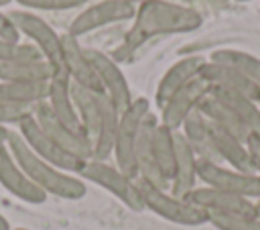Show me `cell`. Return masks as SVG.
<instances>
[{
  "label": "cell",
  "instance_id": "cell-13",
  "mask_svg": "<svg viewBox=\"0 0 260 230\" xmlns=\"http://www.w3.org/2000/svg\"><path fill=\"white\" fill-rule=\"evenodd\" d=\"M209 94V83L205 79H201L199 75L195 79H191L189 83H185L179 92H175L169 102L160 108V124L171 128V130H181L185 118L197 110L199 102Z\"/></svg>",
  "mask_w": 260,
  "mask_h": 230
},
{
  "label": "cell",
  "instance_id": "cell-41",
  "mask_svg": "<svg viewBox=\"0 0 260 230\" xmlns=\"http://www.w3.org/2000/svg\"><path fill=\"white\" fill-rule=\"evenodd\" d=\"M236 2H250V0H236Z\"/></svg>",
  "mask_w": 260,
  "mask_h": 230
},
{
  "label": "cell",
  "instance_id": "cell-26",
  "mask_svg": "<svg viewBox=\"0 0 260 230\" xmlns=\"http://www.w3.org/2000/svg\"><path fill=\"white\" fill-rule=\"evenodd\" d=\"M55 75L53 67L45 59L32 61H0V81H51Z\"/></svg>",
  "mask_w": 260,
  "mask_h": 230
},
{
  "label": "cell",
  "instance_id": "cell-32",
  "mask_svg": "<svg viewBox=\"0 0 260 230\" xmlns=\"http://www.w3.org/2000/svg\"><path fill=\"white\" fill-rule=\"evenodd\" d=\"M14 2L32 10H71L85 6L89 0H14Z\"/></svg>",
  "mask_w": 260,
  "mask_h": 230
},
{
  "label": "cell",
  "instance_id": "cell-12",
  "mask_svg": "<svg viewBox=\"0 0 260 230\" xmlns=\"http://www.w3.org/2000/svg\"><path fill=\"white\" fill-rule=\"evenodd\" d=\"M187 202H191L193 206H197L199 210H203L207 216L215 214V216H248L254 218L256 214V202L230 193V191H221V189H213L207 185L195 187L187 197Z\"/></svg>",
  "mask_w": 260,
  "mask_h": 230
},
{
  "label": "cell",
  "instance_id": "cell-22",
  "mask_svg": "<svg viewBox=\"0 0 260 230\" xmlns=\"http://www.w3.org/2000/svg\"><path fill=\"white\" fill-rule=\"evenodd\" d=\"M179 132L185 136V140L189 142V147L193 149V153H195V157H197L199 161L221 163L219 157H217V151H215V147H213L209 122H207V118H205L199 110L191 112V114L185 118V122H183V126H181ZM221 165H223V163H221Z\"/></svg>",
  "mask_w": 260,
  "mask_h": 230
},
{
  "label": "cell",
  "instance_id": "cell-5",
  "mask_svg": "<svg viewBox=\"0 0 260 230\" xmlns=\"http://www.w3.org/2000/svg\"><path fill=\"white\" fill-rule=\"evenodd\" d=\"M138 189L142 195L144 210H150L156 216L181 226L207 224V214L197 206H193L191 202H187L185 197H177L169 189H160L144 179H138Z\"/></svg>",
  "mask_w": 260,
  "mask_h": 230
},
{
  "label": "cell",
  "instance_id": "cell-16",
  "mask_svg": "<svg viewBox=\"0 0 260 230\" xmlns=\"http://www.w3.org/2000/svg\"><path fill=\"white\" fill-rule=\"evenodd\" d=\"M61 43H63L65 71H67L69 79L73 83L89 90V92L104 94L102 92V85H100V79L95 75V69H93V65H91L85 49L79 45V41L67 33V35H61Z\"/></svg>",
  "mask_w": 260,
  "mask_h": 230
},
{
  "label": "cell",
  "instance_id": "cell-33",
  "mask_svg": "<svg viewBox=\"0 0 260 230\" xmlns=\"http://www.w3.org/2000/svg\"><path fill=\"white\" fill-rule=\"evenodd\" d=\"M32 108H22V106H14V104H8V102H2L0 100V124L6 126V124H18Z\"/></svg>",
  "mask_w": 260,
  "mask_h": 230
},
{
  "label": "cell",
  "instance_id": "cell-14",
  "mask_svg": "<svg viewBox=\"0 0 260 230\" xmlns=\"http://www.w3.org/2000/svg\"><path fill=\"white\" fill-rule=\"evenodd\" d=\"M0 185L6 191H10L14 197H18L20 202H26V204H35V206L45 204L49 197L20 169V165L10 155L6 142H0Z\"/></svg>",
  "mask_w": 260,
  "mask_h": 230
},
{
  "label": "cell",
  "instance_id": "cell-10",
  "mask_svg": "<svg viewBox=\"0 0 260 230\" xmlns=\"http://www.w3.org/2000/svg\"><path fill=\"white\" fill-rule=\"evenodd\" d=\"M136 14V4L132 0H102L95 2L87 8H83L69 24V35L71 37H83L95 28L108 26L112 22H124L134 18Z\"/></svg>",
  "mask_w": 260,
  "mask_h": 230
},
{
  "label": "cell",
  "instance_id": "cell-7",
  "mask_svg": "<svg viewBox=\"0 0 260 230\" xmlns=\"http://www.w3.org/2000/svg\"><path fill=\"white\" fill-rule=\"evenodd\" d=\"M77 177L87 179V181L104 187L106 191L116 195L132 212H144V204H142V195H140V189H138V181L128 177L116 165H110L108 161L89 159V161H85V165H83V169L79 171Z\"/></svg>",
  "mask_w": 260,
  "mask_h": 230
},
{
  "label": "cell",
  "instance_id": "cell-23",
  "mask_svg": "<svg viewBox=\"0 0 260 230\" xmlns=\"http://www.w3.org/2000/svg\"><path fill=\"white\" fill-rule=\"evenodd\" d=\"M209 96L215 98L221 106H225L244 126L250 134H258L260 136V108L256 102H252L250 98L236 94V92H228L221 88H213L209 85Z\"/></svg>",
  "mask_w": 260,
  "mask_h": 230
},
{
  "label": "cell",
  "instance_id": "cell-34",
  "mask_svg": "<svg viewBox=\"0 0 260 230\" xmlns=\"http://www.w3.org/2000/svg\"><path fill=\"white\" fill-rule=\"evenodd\" d=\"M246 149H248V157H250L252 171H254L256 175H260V136H258V134H248V138H246Z\"/></svg>",
  "mask_w": 260,
  "mask_h": 230
},
{
  "label": "cell",
  "instance_id": "cell-21",
  "mask_svg": "<svg viewBox=\"0 0 260 230\" xmlns=\"http://www.w3.org/2000/svg\"><path fill=\"white\" fill-rule=\"evenodd\" d=\"M203 63H205V59H203L201 55L183 57V59H179L177 63H173V65L165 71V75L160 77V81H158V85H156V92H154V102H156V106L162 108L175 92H179L185 83H189L191 79H195V77L199 75V69H201Z\"/></svg>",
  "mask_w": 260,
  "mask_h": 230
},
{
  "label": "cell",
  "instance_id": "cell-17",
  "mask_svg": "<svg viewBox=\"0 0 260 230\" xmlns=\"http://www.w3.org/2000/svg\"><path fill=\"white\" fill-rule=\"evenodd\" d=\"M158 120L154 114H148L140 126V132H138V140H136V151H134V157H136V171H138V179H144L160 189H169V183L167 179L160 175L156 163H154V151H152V134H154V128H156Z\"/></svg>",
  "mask_w": 260,
  "mask_h": 230
},
{
  "label": "cell",
  "instance_id": "cell-19",
  "mask_svg": "<svg viewBox=\"0 0 260 230\" xmlns=\"http://www.w3.org/2000/svg\"><path fill=\"white\" fill-rule=\"evenodd\" d=\"M197 157L185 136L175 132V173L169 185V191L177 197H187L197 185Z\"/></svg>",
  "mask_w": 260,
  "mask_h": 230
},
{
  "label": "cell",
  "instance_id": "cell-39",
  "mask_svg": "<svg viewBox=\"0 0 260 230\" xmlns=\"http://www.w3.org/2000/svg\"><path fill=\"white\" fill-rule=\"evenodd\" d=\"M10 2H14V0H0V6H8Z\"/></svg>",
  "mask_w": 260,
  "mask_h": 230
},
{
  "label": "cell",
  "instance_id": "cell-40",
  "mask_svg": "<svg viewBox=\"0 0 260 230\" xmlns=\"http://www.w3.org/2000/svg\"><path fill=\"white\" fill-rule=\"evenodd\" d=\"M10 230H28V228H10Z\"/></svg>",
  "mask_w": 260,
  "mask_h": 230
},
{
  "label": "cell",
  "instance_id": "cell-11",
  "mask_svg": "<svg viewBox=\"0 0 260 230\" xmlns=\"http://www.w3.org/2000/svg\"><path fill=\"white\" fill-rule=\"evenodd\" d=\"M93 69H95V75L100 79V85H102V92L108 96V100L116 106V110L122 114L130 104H132V92H130V83L126 79V75L122 73L120 65L110 57L106 55L104 51H98V49H85Z\"/></svg>",
  "mask_w": 260,
  "mask_h": 230
},
{
  "label": "cell",
  "instance_id": "cell-4",
  "mask_svg": "<svg viewBox=\"0 0 260 230\" xmlns=\"http://www.w3.org/2000/svg\"><path fill=\"white\" fill-rule=\"evenodd\" d=\"M148 114H150V104H148L146 98H134L132 104L120 114L112 155H114V161H116L114 165L132 179H138L134 151H136V140H138L140 126H142V122Z\"/></svg>",
  "mask_w": 260,
  "mask_h": 230
},
{
  "label": "cell",
  "instance_id": "cell-6",
  "mask_svg": "<svg viewBox=\"0 0 260 230\" xmlns=\"http://www.w3.org/2000/svg\"><path fill=\"white\" fill-rule=\"evenodd\" d=\"M8 16L12 18V22L20 35H26L28 39H32V45L39 49L43 59L53 67L55 75H67L61 35H57L49 22H45L41 16H37L30 10H12V12H8Z\"/></svg>",
  "mask_w": 260,
  "mask_h": 230
},
{
  "label": "cell",
  "instance_id": "cell-9",
  "mask_svg": "<svg viewBox=\"0 0 260 230\" xmlns=\"http://www.w3.org/2000/svg\"><path fill=\"white\" fill-rule=\"evenodd\" d=\"M197 179L203 181V185L213 189L230 191L254 202L260 199V175L256 173H244V171L225 167L221 163L197 159Z\"/></svg>",
  "mask_w": 260,
  "mask_h": 230
},
{
  "label": "cell",
  "instance_id": "cell-42",
  "mask_svg": "<svg viewBox=\"0 0 260 230\" xmlns=\"http://www.w3.org/2000/svg\"><path fill=\"white\" fill-rule=\"evenodd\" d=\"M258 108H260V102H258Z\"/></svg>",
  "mask_w": 260,
  "mask_h": 230
},
{
  "label": "cell",
  "instance_id": "cell-31",
  "mask_svg": "<svg viewBox=\"0 0 260 230\" xmlns=\"http://www.w3.org/2000/svg\"><path fill=\"white\" fill-rule=\"evenodd\" d=\"M207 224L217 230H260V218L248 216H207Z\"/></svg>",
  "mask_w": 260,
  "mask_h": 230
},
{
  "label": "cell",
  "instance_id": "cell-2",
  "mask_svg": "<svg viewBox=\"0 0 260 230\" xmlns=\"http://www.w3.org/2000/svg\"><path fill=\"white\" fill-rule=\"evenodd\" d=\"M71 100L87 140L91 142V159L108 161L114 151V138L120 122V112L106 94L89 92L71 81Z\"/></svg>",
  "mask_w": 260,
  "mask_h": 230
},
{
  "label": "cell",
  "instance_id": "cell-20",
  "mask_svg": "<svg viewBox=\"0 0 260 230\" xmlns=\"http://www.w3.org/2000/svg\"><path fill=\"white\" fill-rule=\"evenodd\" d=\"M199 77L205 79L213 88H221V90H228V92L242 94V96L250 98L256 104L260 102V85L256 81L248 79L246 75L230 69V67H223V65L211 63V61H205L201 65V69H199Z\"/></svg>",
  "mask_w": 260,
  "mask_h": 230
},
{
  "label": "cell",
  "instance_id": "cell-25",
  "mask_svg": "<svg viewBox=\"0 0 260 230\" xmlns=\"http://www.w3.org/2000/svg\"><path fill=\"white\" fill-rule=\"evenodd\" d=\"M49 85L51 81H0V100L14 106L32 108L47 102Z\"/></svg>",
  "mask_w": 260,
  "mask_h": 230
},
{
  "label": "cell",
  "instance_id": "cell-30",
  "mask_svg": "<svg viewBox=\"0 0 260 230\" xmlns=\"http://www.w3.org/2000/svg\"><path fill=\"white\" fill-rule=\"evenodd\" d=\"M43 59L39 49L32 43H20V41H8L0 39V61L12 63V61H32Z\"/></svg>",
  "mask_w": 260,
  "mask_h": 230
},
{
  "label": "cell",
  "instance_id": "cell-15",
  "mask_svg": "<svg viewBox=\"0 0 260 230\" xmlns=\"http://www.w3.org/2000/svg\"><path fill=\"white\" fill-rule=\"evenodd\" d=\"M30 112H32L35 120L39 122V126H41L57 145H61L65 151H69L71 155H75V157H79V159H83V161H89V159L93 157V153H91V142H89L85 136H79V134H73L71 130H67V128L53 116V112H51V108H49L47 102H41V104L32 106Z\"/></svg>",
  "mask_w": 260,
  "mask_h": 230
},
{
  "label": "cell",
  "instance_id": "cell-1",
  "mask_svg": "<svg viewBox=\"0 0 260 230\" xmlns=\"http://www.w3.org/2000/svg\"><path fill=\"white\" fill-rule=\"evenodd\" d=\"M203 24L199 10L167 0H144L136 6L134 22L124 35L122 45L114 51V61H126L136 53L148 39L158 35L191 33Z\"/></svg>",
  "mask_w": 260,
  "mask_h": 230
},
{
  "label": "cell",
  "instance_id": "cell-24",
  "mask_svg": "<svg viewBox=\"0 0 260 230\" xmlns=\"http://www.w3.org/2000/svg\"><path fill=\"white\" fill-rule=\"evenodd\" d=\"M209 130H211V138H213V147L217 151V157L221 163H228L232 169L236 171H244V173H254L252 165H250V157H248V149L246 142H242L240 138H236L234 134L213 126L209 122Z\"/></svg>",
  "mask_w": 260,
  "mask_h": 230
},
{
  "label": "cell",
  "instance_id": "cell-38",
  "mask_svg": "<svg viewBox=\"0 0 260 230\" xmlns=\"http://www.w3.org/2000/svg\"><path fill=\"white\" fill-rule=\"evenodd\" d=\"M256 214H258V218H260V199H256Z\"/></svg>",
  "mask_w": 260,
  "mask_h": 230
},
{
  "label": "cell",
  "instance_id": "cell-18",
  "mask_svg": "<svg viewBox=\"0 0 260 230\" xmlns=\"http://www.w3.org/2000/svg\"><path fill=\"white\" fill-rule=\"evenodd\" d=\"M47 104H49L53 116H55L67 130H71L73 134L85 136L83 126H81L79 116H77V110H75V104H73V100H71V79H69L67 75H53L51 85H49ZM85 138H87V136H85Z\"/></svg>",
  "mask_w": 260,
  "mask_h": 230
},
{
  "label": "cell",
  "instance_id": "cell-28",
  "mask_svg": "<svg viewBox=\"0 0 260 230\" xmlns=\"http://www.w3.org/2000/svg\"><path fill=\"white\" fill-rule=\"evenodd\" d=\"M209 61L230 67L260 85V59L252 53L238 51V49H215V51H211Z\"/></svg>",
  "mask_w": 260,
  "mask_h": 230
},
{
  "label": "cell",
  "instance_id": "cell-27",
  "mask_svg": "<svg viewBox=\"0 0 260 230\" xmlns=\"http://www.w3.org/2000/svg\"><path fill=\"white\" fill-rule=\"evenodd\" d=\"M197 110L207 118V122H211L213 126H217V128H221V130L234 134V136L240 138L242 142H246V138H248V134H250V132L246 130V126H244L225 106H221L215 98H211V96L207 94V96L199 102Z\"/></svg>",
  "mask_w": 260,
  "mask_h": 230
},
{
  "label": "cell",
  "instance_id": "cell-29",
  "mask_svg": "<svg viewBox=\"0 0 260 230\" xmlns=\"http://www.w3.org/2000/svg\"><path fill=\"white\" fill-rule=\"evenodd\" d=\"M152 151H154V163L160 175L171 185V179L175 173V130L158 122L152 134Z\"/></svg>",
  "mask_w": 260,
  "mask_h": 230
},
{
  "label": "cell",
  "instance_id": "cell-36",
  "mask_svg": "<svg viewBox=\"0 0 260 230\" xmlns=\"http://www.w3.org/2000/svg\"><path fill=\"white\" fill-rule=\"evenodd\" d=\"M8 134H10V128H6V126H2V124H0V142H6Z\"/></svg>",
  "mask_w": 260,
  "mask_h": 230
},
{
  "label": "cell",
  "instance_id": "cell-35",
  "mask_svg": "<svg viewBox=\"0 0 260 230\" xmlns=\"http://www.w3.org/2000/svg\"><path fill=\"white\" fill-rule=\"evenodd\" d=\"M0 39H8V41H20V33L14 26L12 18L0 10Z\"/></svg>",
  "mask_w": 260,
  "mask_h": 230
},
{
  "label": "cell",
  "instance_id": "cell-3",
  "mask_svg": "<svg viewBox=\"0 0 260 230\" xmlns=\"http://www.w3.org/2000/svg\"><path fill=\"white\" fill-rule=\"evenodd\" d=\"M6 147L14 157V161L20 165V169L28 175V179L47 195H55L61 199H81L87 193L85 181L81 177L65 173L43 161L39 155L30 151V147L22 140V136L16 130H10L6 138Z\"/></svg>",
  "mask_w": 260,
  "mask_h": 230
},
{
  "label": "cell",
  "instance_id": "cell-37",
  "mask_svg": "<svg viewBox=\"0 0 260 230\" xmlns=\"http://www.w3.org/2000/svg\"><path fill=\"white\" fill-rule=\"evenodd\" d=\"M10 228H12V226L8 224V220H6V218L0 214V230H10Z\"/></svg>",
  "mask_w": 260,
  "mask_h": 230
},
{
  "label": "cell",
  "instance_id": "cell-8",
  "mask_svg": "<svg viewBox=\"0 0 260 230\" xmlns=\"http://www.w3.org/2000/svg\"><path fill=\"white\" fill-rule=\"evenodd\" d=\"M16 132L22 136V140L30 147V151L35 155H39L43 161H47L49 165L65 171V173H71V175H79V171L83 169L85 161L71 155L69 151H65L61 145H57L41 126L39 122L35 120L32 112H28L18 124H16Z\"/></svg>",
  "mask_w": 260,
  "mask_h": 230
}]
</instances>
